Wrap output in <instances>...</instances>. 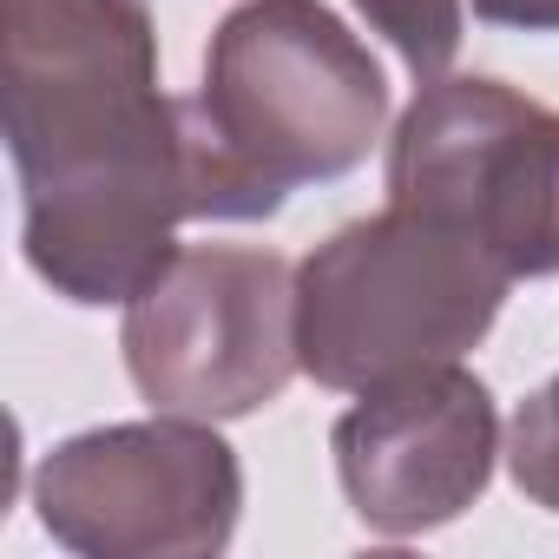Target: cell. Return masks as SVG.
I'll list each match as a JSON object with an SVG mask.
<instances>
[{"label": "cell", "mask_w": 559, "mask_h": 559, "mask_svg": "<svg viewBox=\"0 0 559 559\" xmlns=\"http://www.w3.org/2000/svg\"><path fill=\"white\" fill-rule=\"evenodd\" d=\"M0 93L27 263L53 297L132 304L191 217L185 99L145 0H0Z\"/></svg>", "instance_id": "obj_1"}, {"label": "cell", "mask_w": 559, "mask_h": 559, "mask_svg": "<svg viewBox=\"0 0 559 559\" xmlns=\"http://www.w3.org/2000/svg\"><path fill=\"white\" fill-rule=\"evenodd\" d=\"M389 119L376 53L323 0H243L185 99L191 217H270L297 185H330L369 158Z\"/></svg>", "instance_id": "obj_2"}, {"label": "cell", "mask_w": 559, "mask_h": 559, "mask_svg": "<svg viewBox=\"0 0 559 559\" xmlns=\"http://www.w3.org/2000/svg\"><path fill=\"white\" fill-rule=\"evenodd\" d=\"M513 270L467 230L389 204L343 224L297 270V349L304 376L343 395L461 362L500 317Z\"/></svg>", "instance_id": "obj_3"}, {"label": "cell", "mask_w": 559, "mask_h": 559, "mask_svg": "<svg viewBox=\"0 0 559 559\" xmlns=\"http://www.w3.org/2000/svg\"><path fill=\"white\" fill-rule=\"evenodd\" d=\"M126 369L158 415L237 421L290 389L297 270L276 250L191 243L126 304Z\"/></svg>", "instance_id": "obj_4"}, {"label": "cell", "mask_w": 559, "mask_h": 559, "mask_svg": "<svg viewBox=\"0 0 559 559\" xmlns=\"http://www.w3.org/2000/svg\"><path fill=\"white\" fill-rule=\"evenodd\" d=\"M389 204L467 230L520 276L559 270V112L500 80H428L389 139Z\"/></svg>", "instance_id": "obj_5"}, {"label": "cell", "mask_w": 559, "mask_h": 559, "mask_svg": "<svg viewBox=\"0 0 559 559\" xmlns=\"http://www.w3.org/2000/svg\"><path fill=\"white\" fill-rule=\"evenodd\" d=\"M40 526L93 559L224 552L243 513V467L211 421L158 415L60 441L34 480Z\"/></svg>", "instance_id": "obj_6"}, {"label": "cell", "mask_w": 559, "mask_h": 559, "mask_svg": "<svg viewBox=\"0 0 559 559\" xmlns=\"http://www.w3.org/2000/svg\"><path fill=\"white\" fill-rule=\"evenodd\" d=\"M356 520L382 539H415L461 520L500 454V415L480 376L461 362L369 389L330 435Z\"/></svg>", "instance_id": "obj_7"}, {"label": "cell", "mask_w": 559, "mask_h": 559, "mask_svg": "<svg viewBox=\"0 0 559 559\" xmlns=\"http://www.w3.org/2000/svg\"><path fill=\"white\" fill-rule=\"evenodd\" d=\"M362 21L402 53V67L428 86L448 80L454 53H461V0H356Z\"/></svg>", "instance_id": "obj_8"}, {"label": "cell", "mask_w": 559, "mask_h": 559, "mask_svg": "<svg viewBox=\"0 0 559 559\" xmlns=\"http://www.w3.org/2000/svg\"><path fill=\"white\" fill-rule=\"evenodd\" d=\"M507 467L520 480V493L546 513H559V376L520 402L513 435H507Z\"/></svg>", "instance_id": "obj_9"}, {"label": "cell", "mask_w": 559, "mask_h": 559, "mask_svg": "<svg viewBox=\"0 0 559 559\" xmlns=\"http://www.w3.org/2000/svg\"><path fill=\"white\" fill-rule=\"evenodd\" d=\"M474 14L513 34H559V0H474Z\"/></svg>", "instance_id": "obj_10"}]
</instances>
